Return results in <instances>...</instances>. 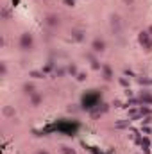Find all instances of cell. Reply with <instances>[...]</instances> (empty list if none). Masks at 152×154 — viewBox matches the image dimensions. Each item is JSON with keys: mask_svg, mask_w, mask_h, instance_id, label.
<instances>
[{"mask_svg": "<svg viewBox=\"0 0 152 154\" xmlns=\"http://www.w3.org/2000/svg\"><path fill=\"white\" fill-rule=\"evenodd\" d=\"M99 104H100V93H99V91L91 90V91H86V93L82 95V100H81L82 109L91 111V109H95Z\"/></svg>", "mask_w": 152, "mask_h": 154, "instance_id": "obj_1", "label": "cell"}, {"mask_svg": "<svg viewBox=\"0 0 152 154\" xmlns=\"http://www.w3.org/2000/svg\"><path fill=\"white\" fill-rule=\"evenodd\" d=\"M32 47H34V38H32V34H31V32H23V34L20 36V48H22L23 52H29V50H32Z\"/></svg>", "mask_w": 152, "mask_h": 154, "instance_id": "obj_2", "label": "cell"}, {"mask_svg": "<svg viewBox=\"0 0 152 154\" xmlns=\"http://www.w3.org/2000/svg\"><path fill=\"white\" fill-rule=\"evenodd\" d=\"M138 43H140L147 52H150L152 50V36L147 32V31H141V32L138 34Z\"/></svg>", "mask_w": 152, "mask_h": 154, "instance_id": "obj_3", "label": "cell"}, {"mask_svg": "<svg viewBox=\"0 0 152 154\" xmlns=\"http://www.w3.org/2000/svg\"><path fill=\"white\" fill-rule=\"evenodd\" d=\"M91 48H93V52H97V54H102L104 50H106V41L100 38H95L91 41Z\"/></svg>", "mask_w": 152, "mask_h": 154, "instance_id": "obj_4", "label": "cell"}, {"mask_svg": "<svg viewBox=\"0 0 152 154\" xmlns=\"http://www.w3.org/2000/svg\"><path fill=\"white\" fill-rule=\"evenodd\" d=\"M108 109H109V106H108V104H102V102H100V104H99V106H97L95 109H91V116H93V118H99L100 115H104V113H106Z\"/></svg>", "mask_w": 152, "mask_h": 154, "instance_id": "obj_5", "label": "cell"}, {"mask_svg": "<svg viewBox=\"0 0 152 154\" xmlns=\"http://www.w3.org/2000/svg\"><path fill=\"white\" fill-rule=\"evenodd\" d=\"M140 100H141V106L145 104V106H152V93L150 91H147V90H143L141 93H140V97H138Z\"/></svg>", "mask_w": 152, "mask_h": 154, "instance_id": "obj_6", "label": "cell"}, {"mask_svg": "<svg viewBox=\"0 0 152 154\" xmlns=\"http://www.w3.org/2000/svg\"><path fill=\"white\" fill-rule=\"evenodd\" d=\"M45 23H47L48 27H57V25H59V16H57V14H47Z\"/></svg>", "mask_w": 152, "mask_h": 154, "instance_id": "obj_7", "label": "cell"}, {"mask_svg": "<svg viewBox=\"0 0 152 154\" xmlns=\"http://www.w3.org/2000/svg\"><path fill=\"white\" fill-rule=\"evenodd\" d=\"M22 91H23L25 95H29V97H31V95H34V93H36V86H34L32 82H25V84L22 86Z\"/></svg>", "mask_w": 152, "mask_h": 154, "instance_id": "obj_8", "label": "cell"}, {"mask_svg": "<svg viewBox=\"0 0 152 154\" xmlns=\"http://www.w3.org/2000/svg\"><path fill=\"white\" fill-rule=\"evenodd\" d=\"M143 115L140 111V108H131L129 109V120H141Z\"/></svg>", "mask_w": 152, "mask_h": 154, "instance_id": "obj_9", "label": "cell"}, {"mask_svg": "<svg viewBox=\"0 0 152 154\" xmlns=\"http://www.w3.org/2000/svg\"><path fill=\"white\" fill-rule=\"evenodd\" d=\"M102 77H104V81H108V82L113 79V70H111L109 65H104V66H102Z\"/></svg>", "mask_w": 152, "mask_h": 154, "instance_id": "obj_10", "label": "cell"}, {"mask_svg": "<svg viewBox=\"0 0 152 154\" xmlns=\"http://www.w3.org/2000/svg\"><path fill=\"white\" fill-rule=\"evenodd\" d=\"M120 27H122L120 25V16L118 14H113L111 16V29H113L114 32H120Z\"/></svg>", "mask_w": 152, "mask_h": 154, "instance_id": "obj_11", "label": "cell"}, {"mask_svg": "<svg viewBox=\"0 0 152 154\" xmlns=\"http://www.w3.org/2000/svg\"><path fill=\"white\" fill-rule=\"evenodd\" d=\"M70 34H72V38L75 39V41H82L86 32H84V31H81V29H74V31H72Z\"/></svg>", "mask_w": 152, "mask_h": 154, "instance_id": "obj_12", "label": "cell"}, {"mask_svg": "<svg viewBox=\"0 0 152 154\" xmlns=\"http://www.w3.org/2000/svg\"><path fill=\"white\" fill-rule=\"evenodd\" d=\"M2 113H4V116H7V118H14V115H16L14 108H11V106H4Z\"/></svg>", "mask_w": 152, "mask_h": 154, "instance_id": "obj_13", "label": "cell"}, {"mask_svg": "<svg viewBox=\"0 0 152 154\" xmlns=\"http://www.w3.org/2000/svg\"><path fill=\"white\" fill-rule=\"evenodd\" d=\"M41 100H43V95H41V93H34V95H31V104H32L34 108L41 104Z\"/></svg>", "mask_w": 152, "mask_h": 154, "instance_id": "obj_14", "label": "cell"}, {"mask_svg": "<svg viewBox=\"0 0 152 154\" xmlns=\"http://www.w3.org/2000/svg\"><path fill=\"white\" fill-rule=\"evenodd\" d=\"M129 124H131V120H120V122L114 124V127L116 129H125V127H129Z\"/></svg>", "mask_w": 152, "mask_h": 154, "instance_id": "obj_15", "label": "cell"}, {"mask_svg": "<svg viewBox=\"0 0 152 154\" xmlns=\"http://www.w3.org/2000/svg\"><path fill=\"white\" fill-rule=\"evenodd\" d=\"M140 111H141V115H143V116L152 115V109L149 108V106H145V104H143V106H140Z\"/></svg>", "mask_w": 152, "mask_h": 154, "instance_id": "obj_16", "label": "cell"}, {"mask_svg": "<svg viewBox=\"0 0 152 154\" xmlns=\"http://www.w3.org/2000/svg\"><path fill=\"white\" fill-rule=\"evenodd\" d=\"M61 152L63 154H77L75 149H72V147H68V145H63V147H61Z\"/></svg>", "mask_w": 152, "mask_h": 154, "instance_id": "obj_17", "label": "cell"}, {"mask_svg": "<svg viewBox=\"0 0 152 154\" xmlns=\"http://www.w3.org/2000/svg\"><path fill=\"white\" fill-rule=\"evenodd\" d=\"M88 57H90V61H91V66H93L95 70H99V68H100V65H99V61H97V59H95V57H93L91 54H88Z\"/></svg>", "mask_w": 152, "mask_h": 154, "instance_id": "obj_18", "label": "cell"}, {"mask_svg": "<svg viewBox=\"0 0 152 154\" xmlns=\"http://www.w3.org/2000/svg\"><path fill=\"white\" fill-rule=\"evenodd\" d=\"M31 77H34V79H43V77H45V72H39V70H32V72H31Z\"/></svg>", "mask_w": 152, "mask_h": 154, "instance_id": "obj_19", "label": "cell"}, {"mask_svg": "<svg viewBox=\"0 0 152 154\" xmlns=\"http://www.w3.org/2000/svg\"><path fill=\"white\" fill-rule=\"evenodd\" d=\"M66 72H68V74H72V75H77V74H79V72H77V66L74 65V63H72V65H68Z\"/></svg>", "mask_w": 152, "mask_h": 154, "instance_id": "obj_20", "label": "cell"}, {"mask_svg": "<svg viewBox=\"0 0 152 154\" xmlns=\"http://www.w3.org/2000/svg\"><path fill=\"white\" fill-rule=\"evenodd\" d=\"M0 75H2V77L7 75V66H5V63H4V61H0Z\"/></svg>", "mask_w": 152, "mask_h": 154, "instance_id": "obj_21", "label": "cell"}, {"mask_svg": "<svg viewBox=\"0 0 152 154\" xmlns=\"http://www.w3.org/2000/svg\"><path fill=\"white\" fill-rule=\"evenodd\" d=\"M140 145L143 147V151H149V145H150V143H149V138H143V140L140 142Z\"/></svg>", "mask_w": 152, "mask_h": 154, "instance_id": "obj_22", "label": "cell"}, {"mask_svg": "<svg viewBox=\"0 0 152 154\" xmlns=\"http://www.w3.org/2000/svg\"><path fill=\"white\" fill-rule=\"evenodd\" d=\"M141 124H143V125H149V124H152V115L143 116V118H141Z\"/></svg>", "mask_w": 152, "mask_h": 154, "instance_id": "obj_23", "label": "cell"}, {"mask_svg": "<svg viewBox=\"0 0 152 154\" xmlns=\"http://www.w3.org/2000/svg\"><path fill=\"white\" fill-rule=\"evenodd\" d=\"M138 82H140V84H145V86H147V84H152V81L147 79V77H138Z\"/></svg>", "mask_w": 152, "mask_h": 154, "instance_id": "obj_24", "label": "cell"}, {"mask_svg": "<svg viewBox=\"0 0 152 154\" xmlns=\"http://www.w3.org/2000/svg\"><path fill=\"white\" fill-rule=\"evenodd\" d=\"M9 16H11V13H9L7 9H4V11H2V18H4V20H7Z\"/></svg>", "mask_w": 152, "mask_h": 154, "instance_id": "obj_25", "label": "cell"}, {"mask_svg": "<svg viewBox=\"0 0 152 154\" xmlns=\"http://www.w3.org/2000/svg\"><path fill=\"white\" fill-rule=\"evenodd\" d=\"M120 84H122V86H125V88H129V81H127L125 77H122V79H120Z\"/></svg>", "mask_w": 152, "mask_h": 154, "instance_id": "obj_26", "label": "cell"}, {"mask_svg": "<svg viewBox=\"0 0 152 154\" xmlns=\"http://www.w3.org/2000/svg\"><path fill=\"white\" fill-rule=\"evenodd\" d=\"M75 77H77V81H84V79H86V74H84V72H79Z\"/></svg>", "mask_w": 152, "mask_h": 154, "instance_id": "obj_27", "label": "cell"}, {"mask_svg": "<svg viewBox=\"0 0 152 154\" xmlns=\"http://www.w3.org/2000/svg\"><path fill=\"white\" fill-rule=\"evenodd\" d=\"M65 4H66L68 7H74V5H75V0H65Z\"/></svg>", "mask_w": 152, "mask_h": 154, "instance_id": "obj_28", "label": "cell"}, {"mask_svg": "<svg viewBox=\"0 0 152 154\" xmlns=\"http://www.w3.org/2000/svg\"><path fill=\"white\" fill-rule=\"evenodd\" d=\"M56 74H57L59 77H61V75H65V68H57V70H56Z\"/></svg>", "mask_w": 152, "mask_h": 154, "instance_id": "obj_29", "label": "cell"}, {"mask_svg": "<svg viewBox=\"0 0 152 154\" xmlns=\"http://www.w3.org/2000/svg\"><path fill=\"white\" fill-rule=\"evenodd\" d=\"M143 133H145V134L152 133V127H147V125H143Z\"/></svg>", "mask_w": 152, "mask_h": 154, "instance_id": "obj_30", "label": "cell"}, {"mask_svg": "<svg viewBox=\"0 0 152 154\" xmlns=\"http://www.w3.org/2000/svg\"><path fill=\"white\" fill-rule=\"evenodd\" d=\"M36 154H50V152H47L45 149H39V151H38V152H36Z\"/></svg>", "mask_w": 152, "mask_h": 154, "instance_id": "obj_31", "label": "cell"}, {"mask_svg": "<svg viewBox=\"0 0 152 154\" xmlns=\"http://www.w3.org/2000/svg\"><path fill=\"white\" fill-rule=\"evenodd\" d=\"M147 32H149V34H150V36H152V25H150V27H149V31H147Z\"/></svg>", "mask_w": 152, "mask_h": 154, "instance_id": "obj_32", "label": "cell"}]
</instances>
